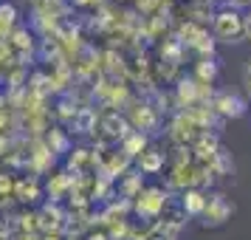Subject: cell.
I'll use <instances>...</instances> for the list:
<instances>
[{
  "label": "cell",
  "instance_id": "6da1fadb",
  "mask_svg": "<svg viewBox=\"0 0 251 240\" xmlns=\"http://www.w3.org/2000/svg\"><path fill=\"white\" fill-rule=\"evenodd\" d=\"M212 34L220 43H243L246 40V26H243V12L240 9H231V6H223L212 14Z\"/></svg>",
  "mask_w": 251,
  "mask_h": 240
},
{
  "label": "cell",
  "instance_id": "7a4b0ae2",
  "mask_svg": "<svg viewBox=\"0 0 251 240\" xmlns=\"http://www.w3.org/2000/svg\"><path fill=\"white\" fill-rule=\"evenodd\" d=\"M167 204H170V192L161 189V187H144V189L133 198L136 215H141L144 220H152V223L161 217V212L167 209Z\"/></svg>",
  "mask_w": 251,
  "mask_h": 240
},
{
  "label": "cell",
  "instance_id": "3957f363",
  "mask_svg": "<svg viewBox=\"0 0 251 240\" xmlns=\"http://www.w3.org/2000/svg\"><path fill=\"white\" fill-rule=\"evenodd\" d=\"M231 212H234V204L228 201L226 195L220 192H212L206 195V206H203V226H223L228 217H231Z\"/></svg>",
  "mask_w": 251,
  "mask_h": 240
},
{
  "label": "cell",
  "instance_id": "277c9868",
  "mask_svg": "<svg viewBox=\"0 0 251 240\" xmlns=\"http://www.w3.org/2000/svg\"><path fill=\"white\" fill-rule=\"evenodd\" d=\"M209 107H212V113L223 116V119H240V116H246V110H249L246 99H240L234 93H217Z\"/></svg>",
  "mask_w": 251,
  "mask_h": 240
},
{
  "label": "cell",
  "instance_id": "5b68a950",
  "mask_svg": "<svg viewBox=\"0 0 251 240\" xmlns=\"http://www.w3.org/2000/svg\"><path fill=\"white\" fill-rule=\"evenodd\" d=\"M206 195L203 189H183L181 192V209H183V215L186 217H201L203 215V206H206Z\"/></svg>",
  "mask_w": 251,
  "mask_h": 240
},
{
  "label": "cell",
  "instance_id": "8992f818",
  "mask_svg": "<svg viewBox=\"0 0 251 240\" xmlns=\"http://www.w3.org/2000/svg\"><path fill=\"white\" fill-rule=\"evenodd\" d=\"M164 161L167 156L155 147H144L141 150V156H138V170L144 172V175H155V172L164 170Z\"/></svg>",
  "mask_w": 251,
  "mask_h": 240
},
{
  "label": "cell",
  "instance_id": "52a82bcc",
  "mask_svg": "<svg viewBox=\"0 0 251 240\" xmlns=\"http://www.w3.org/2000/svg\"><path fill=\"white\" fill-rule=\"evenodd\" d=\"M141 240H175V235H170V232H164V229L158 226H150L144 235H141Z\"/></svg>",
  "mask_w": 251,
  "mask_h": 240
},
{
  "label": "cell",
  "instance_id": "ba28073f",
  "mask_svg": "<svg viewBox=\"0 0 251 240\" xmlns=\"http://www.w3.org/2000/svg\"><path fill=\"white\" fill-rule=\"evenodd\" d=\"M243 80H246V91H249V96H251V59L246 62V71H243Z\"/></svg>",
  "mask_w": 251,
  "mask_h": 240
},
{
  "label": "cell",
  "instance_id": "9c48e42d",
  "mask_svg": "<svg viewBox=\"0 0 251 240\" xmlns=\"http://www.w3.org/2000/svg\"><path fill=\"white\" fill-rule=\"evenodd\" d=\"M243 26H246V40L251 43V9L243 14Z\"/></svg>",
  "mask_w": 251,
  "mask_h": 240
},
{
  "label": "cell",
  "instance_id": "30bf717a",
  "mask_svg": "<svg viewBox=\"0 0 251 240\" xmlns=\"http://www.w3.org/2000/svg\"><path fill=\"white\" fill-rule=\"evenodd\" d=\"M71 3H76V6H88V3H93V0H71Z\"/></svg>",
  "mask_w": 251,
  "mask_h": 240
}]
</instances>
